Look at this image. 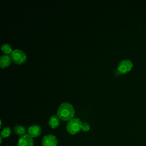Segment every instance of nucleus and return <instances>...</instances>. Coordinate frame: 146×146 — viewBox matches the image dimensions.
I'll return each mask as SVG.
<instances>
[{"label": "nucleus", "instance_id": "obj_7", "mask_svg": "<svg viewBox=\"0 0 146 146\" xmlns=\"http://www.w3.org/2000/svg\"><path fill=\"white\" fill-rule=\"evenodd\" d=\"M41 133V127L38 124L31 125L28 129V135H29L32 138L39 136Z\"/></svg>", "mask_w": 146, "mask_h": 146}, {"label": "nucleus", "instance_id": "obj_1", "mask_svg": "<svg viewBox=\"0 0 146 146\" xmlns=\"http://www.w3.org/2000/svg\"><path fill=\"white\" fill-rule=\"evenodd\" d=\"M75 115V110L73 106L68 102H63L59 106L57 115L63 120H70Z\"/></svg>", "mask_w": 146, "mask_h": 146}, {"label": "nucleus", "instance_id": "obj_11", "mask_svg": "<svg viewBox=\"0 0 146 146\" xmlns=\"http://www.w3.org/2000/svg\"><path fill=\"white\" fill-rule=\"evenodd\" d=\"M11 133V129L9 127H4L1 131V136L3 138L9 137Z\"/></svg>", "mask_w": 146, "mask_h": 146}, {"label": "nucleus", "instance_id": "obj_5", "mask_svg": "<svg viewBox=\"0 0 146 146\" xmlns=\"http://www.w3.org/2000/svg\"><path fill=\"white\" fill-rule=\"evenodd\" d=\"M42 144L43 146H57L58 140L54 135H47L42 138Z\"/></svg>", "mask_w": 146, "mask_h": 146}, {"label": "nucleus", "instance_id": "obj_6", "mask_svg": "<svg viewBox=\"0 0 146 146\" xmlns=\"http://www.w3.org/2000/svg\"><path fill=\"white\" fill-rule=\"evenodd\" d=\"M18 146H34V140L29 135L26 133L19 138Z\"/></svg>", "mask_w": 146, "mask_h": 146}, {"label": "nucleus", "instance_id": "obj_8", "mask_svg": "<svg viewBox=\"0 0 146 146\" xmlns=\"http://www.w3.org/2000/svg\"><path fill=\"white\" fill-rule=\"evenodd\" d=\"M11 56L7 54H3L0 56V66L2 68L9 66L11 63Z\"/></svg>", "mask_w": 146, "mask_h": 146}, {"label": "nucleus", "instance_id": "obj_10", "mask_svg": "<svg viewBox=\"0 0 146 146\" xmlns=\"http://www.w3.org/2000/svg\"><path fill=\"white\" fill-rule=\"evenodd\" d=\"M14 131L15 133L18 135H21V136L26 134V128L24 126L21 125H17L14 128Z\"/></svg>", "mask_w": 146, "mask_h": 146}, {"label": "nucleus", "instance_id": "obj_12", "mask_svg": "<svg viewBox=\"0 0 146 146\" xmlns=\"http://www.w3.org/2000/svg\"><path fill=\"white\" fill-rule=\"evenodd\" d=\"M1 50L5 54L11 53L13 51L11 45L8 43H3L1 46Z\"/></svg>", "mask_w": 146, "mask_h": 146}, {"label": "nucleus", "instance_id": "obj_4", "mask_svg": "<svg viewBox=\"0 0 146 146\" xmlns=\"http://www.w3.org/2000/svg\"><path fill=\"white\" fill-rule=\"evenodd\" d=\"M133 67V63L129 59H123L121 60L117 65V71L120 74H126Z\"/></svg>", "mask_w": 146, "mask_h": 146}, {"label": "nucleus", "instance_id": "obj_9", "mask_svg": "<svg viewBox=\"0 0 146 146\" xmlns=\"http://www.w3.org/2000/svg\"><path fill=\"white\" fill-rule=\"evenodd\" d=\"M60 124V118L57 115H54L50 117L48 124L52 128H55L59 126Z\"/></svg>", "mask_w": 146, "mask_h": 146}, {"label": "nucleus", "instance_id": "obj_13", "mask_svg": "<svg viewBox=\"0 0 146 146\" xmlns=\"http://www.w3.org/2000/svg\"><path fill=\"white\" fill-rule=\"evenodd\" d=\"M90 129V125L87 123H83L82 124L81 129L84 132H87Z\"/></svg>", "mask_w": 146, "mask_h": 146}, {"label": "nucleus", "instance_id": "obj_2", "mask_svg": "<svg viewBox=\"0 0 146 146\" xmlns=\"http://www.w3.org/2000/svg\"><path fill=\"white\" fill-rule=\"evenodd\" d=\"M82 124V123L79 118H72L68 121L66 128L69 133L75 135L81 129Z\"/></svg>", "mask_w": 146, "mask_h": 146}, {"label": "nucleus", "instance_id": "obj_3", "mask_svg": "<svg viewBox=\"0 0 146 146\" xmlns=\"http://www.w3.org/2000/svg\"><path fill=\"white\" fill-rule=\"evenodd\" d=\"M11 60L15 63L21 64L26 60V55L25 52L20 49H15L10 54Z\"/></svg>", "mask_w": 146, "mask_h": 146}]
</instances>
